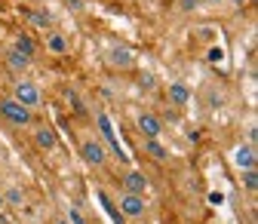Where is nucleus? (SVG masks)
Masks as SVG:
<instances>
[{"mask_svg": "<svg viewBox=\"0 0 258 224\" xmlns=\"http://www.w3.org/2000/svg\"><path fill=\"white\" fill-rule=\"evenodd\" d=\"M0 117H4L10 126H31L34 123V114H31L25 105H19L13 95L10 99H0Z\"/></svg>", "mask_w": 258, "mask_h": 224, "instance_id": "obj_1", "label": "nucleus"}, {"mask_svg": "<svg viewBox=\"0 0 258 224\" xmlns=\"http://www.w3.org/2000/svg\"><path fill=\"white\" fill-rule=\"evenodd\" d=\"M13 99L19 102V105H25L28 111H34V108H40L43 105V95H40V89L31 83V80H19L16 83V89H13Z\"/></svg>", "mask_w": 258, "mask_h": 224, "instance_id": "obj_2", "label": "nucleus"}, {"mask_svg": "<svg viewBox=\"0 0 258 224\" xmlns=\"http://www.w3.org/2000/svg\"><path fill=\"white\" fill-rule=\"evenodd\" d=\"M95 123H99V132H102V138H105V144H108V151L117 157V160H123L126 163V154H123V147H120V141H117V135H114V123H111V117L108 114H99L95 117Z\"/></svg>", "mask_w": 258, "mask_h": 224, "instance_id": "obj_3", "label": "nucleus"}, {"mask_svg": "<svg viewBox=\"0 0 258 224\" xmlns=\"http://www.w3.org/2000/svg\"><path fill=\"white\" fill-rule=\"evenodd\" d=\"M80 157L86 160L89 166H105V160H108V151H105V144H102V141H95V138H86V141L80 144Z\"/></svg>", "mask_w": 258, "mask_h": 224, "instance_id": "obj_4", "label": "nucleus"}, {"mask_svg": "<svg viewBox=\"0 0 258 224\" xmlns=\"http://www.w3.org/2000/svg\"><path fill=\"white\" fill-rule=\"evenodd\" d=\"M145 209H148V203H145L142 194H126V190H123V197H120V215H126V218H142Z\"/></svg>", "mask_w": 258, "mask_h": 224, "instance_id": "obj_5", "label": "nucleus"}, {"mask_svg": "<svg viewBox=\"0 0 258 224\" xmlns=\"http://www.w3.org/2000/svg\"><path fill=\"white\" fill-rule=\"evenodd\" d=\"M136 126H139L142 138H160V132H163V123H160L154 114H142V117L136 120Z\"/></svg>", "mask_w": 258, "mask_h": 224, "instance_id": "obj_6", "label": "nucleus"}, {"mask_svg": "<svg viewBox=\"0 0 258 224\" xmlns=\"http://www.w3.org/2000/svg\"><path fill=\"white\" fill-rule=\"evenodd\" d=\"M123 187H126V194H142L145 197V190H148V178L139 172V169H129L123 175Z\"/></svg>", "mask_w": 258, "mask_h": 224, "instance_id": "obj_7", "label": "nucleus"}, {"mask_svg": "<svg viewBox=\"0 0 258 224\" xmlns=\"http://www.w3.org/2000/svg\"><path fill=\"white\" fill-rule=\"evenodd\" d=\"M108 61H111L114 68H133L136 65V55H133V49H129V46H114L108 52Z\"/></svg>", "mask_w": 258, "mask_h": 224, "instance_id": "obj_8", "label": "nucleus"}, {"mask_svg": "<svg viewBox=\"0 0 258 224\" xmlns=\"http://www.w3.org/2000/svg\"><path fill=\"white\" fill-rule=\"evenodd\" d=\"M234 163L246 172V169H255V147L252 144H240L237 151H234Z\"/></svg>", "mask_w": 258, "mask_h": 224, "instance_id": "obj_9", "label": "nucleus"}, {"mask_svg": "<svg viewBox=\"0 0 258 224\" xmlns=\"http://www.w3.org/2000/svg\"><path fill=\"white\" fill-rule=\"evenodd\" d=\"M34 144H37L40 151H55L58 138H55V132H52V126H40V129L34 132Z\"/></svg>", "mask_w": 258, "mask_h": 224, "instance_id": "obj_10", "label": "nucleus"}, {"mask_svg": "<svg viewBox=\"0 0 258 224\" xmlns=\"http://www.w3.org/2000/svg\"><path fill=\"white\" fill-rule=\"evenodd\" d=\"M169 102L175 105V108H184L187 102H190V89L181 83V80H175V83H169Z\"/></svg>", "mask_w": 258, "mask_h": 224, "instance_id": "obj_11", "label": "nucleus"}, {"mask_svg": "<svg viewBox=\"0 0 258 224\" xmlns=\"http://www.w3.org/2000/svg\"><path fill=\"white\" fill-rule=\"evenodd\" d=\"M68 49H71V43H68V37H61V34H46V52H52V55H68Z\"/></svg>", "mask_w": 258, "mask_h": 224, "instance_id": "obj_12", "label": "nucleus"}, {"mask_svg": "<svg viewBox=\"0 0 258 224\" xmlns=\"http://www.w3.org/2000/svg\"><path fill=\"white\" fill-rule=\"evenodd\" d=\"M145 151H148V157L157 160V163H166V160H169V151L160 144L157 138H145Z\"/></svg>", "mask_w": 258, "mask_h": 224, "instance_id": "obj_13", "label": "nucleus"}, {"mask_svg": "<svg viewBox=\"0 0 258 224\" xmlns=\"http://www.w3.org/2000/svg\"><path fill=\"white\" fill-rule=\"evenodd\" d=\"M34 49H37V46H34V40H31L28 34H19V37H16V52H22L25 58H34Z\"/></svg>", "mask_w": 258, "mask_h": 224, "instance_id": "obj_14", "label": "nucleus"}, {"mask_svg": "<svg viewBox=\"0 0 258 224\" xmlns=\"http://www.w3.org/2000/svg\"><path fill=\"white\" fill-rule=\"evenodd\" d=\"M7 61H10V68H13V71H28V65H31V58H25V55L16 52V49L7 52Z\"/></svg>", "mask_w": 258, "mask_h": 224, "instance_id": "obj_15", "label": "nucleus"}, {"mask_svg": "<svg viewBox=\"0 0 258 224\" xmlns=\"http://www.w3.org/2000/svg\"><path fill=\"white\" fill-rule=\"evenodd\" d=\"M99 200H102V206H105V212L114 218V224H123V215H120V209L114 206V200L108 197V194H102V190H99Z\"/></svg>", "mask_w": 258, "mask_h": 224, "instance_id": "obj_16", "label": "nucleus"}, {"mask_svg": "<svg viewBox=\"0 0 258 224\" xmlns=\"http://www.w3.org/2000/svg\"><path fill=\"white\" fill-rule=\"evenodd\" d=\"M243 184H246L249 194H255V190H258V172H255V169H246V172H243Z\"/></svg>", "mask_w": 258, "mask_h": 224, "instance_id": "obj_17", "label": "nucleus"}, {"mask_svg": "<svg viewBox=\"0 0 258 224\" xmlns=\"http://www.w3.org/2000/svg\"><path fill=\"white\" fill-rule=\"evenodd\" d=\"M28 19H31L34 28H49V16L46 13H28Z\"/></svg>", "mask_w": 258, "mask_h": 224, "instance_id": "obj_18", "label": "nucleus"}, {"mask_svg": "<svg viewBox=\"0 0 258 224\" xmlns=\"http://www.w3.org/2000/svg\"><path fill=\"white\" fill-rule=\"evenodd\" d=\"M206 61H212V65L224 61V49H221V46H209V49H206Z\"/></svg>", "mask_w": 258, "mask_h": 224, "instance_id": "obj_19", "label": "nucleus"}, {"mask_svg": "<svg viewBox=\"0 0 258 224\" xmlns=\"http://www.w3.org/2000/svg\"><path fill=\"white\" fill-rule=\"evenodd\" d=\"M68 224H89V221L83 218V212H80L77 206H71V209H68Z\"/></svg>", "mask_w": 258, "mask_h": 224, "instance_id": "obj_20", "label": "nucleus"}, {"mask_svg": "<svg viewBox=\"0 0 258 224\" xmlns=\"http://www.w3.org/2000/svg\"><path fill=\"white\" fill-rule=\"evenodd\" d=\"M178 7H181V13H194L200 7V0H178Z\"/></svg>", "mask_w": 258, "mask_h": 224, "instance_id": "obj_21", "label": "nucleus"}, {"mask_svg": "<svg viewBox=\"0 0 258 224\" xmlns=\"http://www.w3.org/2000/svg\"><path fill=\"white\" fill-rule=\"evenodd\" d=\"M7 200H10V203H16V206H22V190H19V187H13L10 194H7Z\"/></svg>", "mask_w": 258, "mask_h": 224, "instance_id": "obj_22", "label": "nucleus"}, {"mask_svg": "<svg viewBox=\"0 0 258 224\" xmlns=\"http://www.w3.org/2000/svg\"><path fill=\"white\" fill-rule=\"evenodd\" d=\"M142 89H154V77H151V74L142 77Z\"/></svg>", "mask_w": 258, "mask_h": 224, "instance_id": "obj_23", "label": "nucleus"}, {"mask_svg": "<svg viewBox=\"0 0 258 224\" xmlns=\"http://www.w3.org/2000/svg\"><path fill=\"white\" fill-rule=\"evenodd\" d=\"M255 138H258V129L252 126V129H249V144H252V147H255Z\"/></svg>", "mask_w": 258, "mask_h": 224, "instance_id": "obj_24", "label": "nucleus"}, {"mask_svg": "<svg viewBox=\"0 0 258 224\" xmlns=\"http://www.w3.org/2000/svg\"><path fill=\"white\" fill-rule=\"evenodd\" d=\"M221 200H224V197H221V194H209V203H212V206H218V203H221Z\"/></svg>", "mask_w": 258, "mask_h": 224, "instance_id": "obj_25", "label": "nucleus"}, {"mask_svg": "<svg viewBox=\"0 0 258 224\" xmlns=\"http://www.w3.org/2000/svg\"><path fill=\"white\" fill-rule=\"evenodd\" d=\"M206 4H212V7H218V4H224V0H206Z\"/></svg>", "mask_w": 258, "mask_h": 224, "instance_id": "obj_26", "label": "nucleus"}, {"mask_svg": "<svg viewBox=\"0 0 258 224\" xmlns=\"http://www.w3.org/2000/svg\"><path fill=\"white\" fill-rule=\"evenodd\" d=\"M55 224H68V218H58V221H55Z\"/></svg>", "mask_w": 258, "mask_h": 224, "instance_id": "obj_27", "label": "nucleus"}, {"mask_svg": "<svg viewBox=\"0 0 258 224\" xmlns=\"http://www.w3.org/2000/svg\"><path fill=\"white\" fill-rule=\"evenodd\" d=\"M234 4H237V7H243V4H246V0H234Z\"/></svg>", "mask_w": 258, "mask_h": 224, "instance_id": "obj_28", "label": "nucleus"}, {"mask_svg": "<svg viewBox=\"0 0 258 224\" xmlns=\"http://www.w3.org/2000/svg\"><path fill=\"white\" fill-rule=\"evenodd\" d=\"M0 203H4V197H0Z\"/></svg>", "mask_w": 258, "mask_h": 224, "instance_id": "obj_29", "label": "nucleus"}]
</instances>
